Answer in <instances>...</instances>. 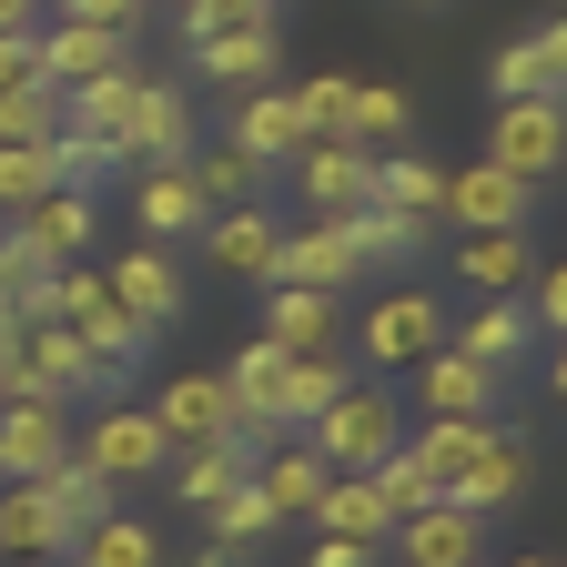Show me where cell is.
I'll return each mask as SVG.
<instances>
[{"label": "cell", "instance_id": "cell-1", "mask_svg": "<svg viewBox=\"0 0 567 567\" xmlns=\"http://www.w3.org/2000/svg\"><path fill=\"white\" fill-rule=\"evenodd\" d=\"M295 436L334 466V476H365L375 456H395L405 446V405H395V385H375V375H354L315 425H295Z\"/></svg>", "mask_w": 567, "mask_h": 567}, {"label": "cell", "instance_id": "cell-2", "mask_svg": "<svg viewBox=\"0 0 567 567\" xmlns=\"http://www.w3.org/2000/svg\"><path fill=\"white\" fill-rule=\"evenodd\" d=\"M51 324H71L112 375H132L142 354H153V334H142V315L112 295V274H92V264H51Z\"/></svg>", "mask_w": 567, "mask_h": 567}, {"label": "cell", "instance_id": "cell-3", "mask_svg": "<svg viewBox=\"0 0 567 567\" xmlns=\"http://www.w3.org/2000/svg\"><path fill=\"white\" fill-rule=\"evenodd\" d=\"M486 163L517 173V183H567V102L557 92H527V102H496L486 112Z\"/></svg>", "mask_w": 567, "mask_h": 567}, {"label": "cell", "instance_id": "cell-4", "mask_svg": "<svg viewBox=\"0 0 567 567\" xmlns=\"http://www.w3.org/2000/svg\"><path fill=\"white\" fill-rule=\"evenodd\" d=\"M436 344H446V305H436V295H405V284H395V295H375L365 324H354V354H365L375 375H405L415 354H436Z\"/></svg>", "mask_w": 567, "mask_h": 567}, {"label": "cell", "instance_id": "cell-5", "mask_svg": "<svg viewBox=\"0 0 567 567\" xmlns=\"http://www.w3.org/2000/svg\"><path fill=\"white\" fill-rule=\"evenodd\" d=\"M375 264H365V244H354V224L344 213H315L305 234H284V254H274V284H315V295H344V284H365Z\"/></svg>", "mask_w": 567, "mask_h": 567}, {"label": "cell", "instance_id": "cell-6", "mask_svg": "<svg viewBox=\"0 0 567 567\" xmlns=\"http://www.w3.org/2000/svg\"><path fill=\"white\" fill-rule=\"evenodd\" d=\"M284 173H295L305 213H365V193H375V153H365V142H344V132H315Z\"/></svg>", "mask_w": 567, "mask_h": 567}, {"label": "cell", "instance_id": "cell-7", "mask_svg": "<svg viewBox=\"0 0 567 567\" xmlns=\"http://www.w3.org/2000/svg\"><path fill=\"white\" fill-rule=\"evenodd\" d=\"M385 547H405V567H486V517L456 496H425L415 517H395Z\"/></svg>", "mask_w": 567, "mask_h": 567}, {"label": "cell", "instance_id": "cell-8", "mask_svg": "<svg viewBox=\"0 0 567 567\" xmlns=\"http://www.w3.org/2000/svg\"><path fill=\"white\" fill-rule=\"evenodd\" d=\"M132 224H142V244H193V234L213 224L193 163H142V173H132Z\"/></svg>", "mask_w": 567, "mask_h": 567}, {"label": "cell", "instance_id": "cell-9", "mask_svg": "<svg viewBox=\"0 0 567 567\" xmlns=\"http://www.w3.org/2000/svg\"><path fill=\"white\" fill-rule=\"evenodd\" d=\"M446 344H456V354H476L486 375H517L527 354H537V324H527V305H517V295H476L466 315H446Z\"/></svg>", "mask_w": 567, "mask_h": 567}, {"label": "cell", "instance_id": "cell-10", "mask_svg": "<svg viewBox=\"0 0 567 567\" xmlns=\"http://www.w3.org/2000/svg\"><path fill=\"white\" fill-rule=\"evenodd\" d=\"M527 466H537V446L517 436V425H486V446L456 466V507H476V517H496V507H517V496H527Z\"/></svg>", "mask_w": 567, "mask_h": 567}, {"label": "cell", "instance_id": "cell-11", "mask_svg": "<svg viewBox=\"0 0 567 567\" xmlns=\"http://www.w3.org/2000/svg\"><path fill=\"white\" fill-rule=\"evenodd\" d=\"M193 132H203V122H193V102H183L173 82H142V102H132V122H122L112 142H122V163L142 173V163H193Z\"/></svg>", "mask_w": 567, "mask_h": 567}, {"label": "cell", "instance_id": "cell-12", "mask_svg": "<svg viewBox=\"0 0 567 567\" xmlns=\"http://www.w3.org/2000/svg\"><path fill=\"white\" fill-rule=\"evenodd\" d=\"M436 213H446L456 234H496V224H527V213H537V183H517V173L476 163V173H446Z\"/></svg>", "mask_w": 567, "mask_h": 567}, {"label": "cell", "instance_id": "cell-13", "mask_svg": "<svg viewBox=\"0 0 567 567\" xmlns=\"http://www.w3.org/2000/svg\"><path fill=\"white\" fill-rule=\"evenodd\" d=\"M213 254V274H234V284H274V254H284V224L264 203H234V213H213V224L193 234Z\"/></svg>", "mask_w": 567, "mask_h": 567}, {"label": "cell", "instance_id": "cell-14", "mask_svg": "<svg viewBox=\"0 0 567 567\" xmlns=\"http://www.w3.org/2000/svg\"><path fill=\"white\" fill-rule=\"evenodd\" d=\"M82 456L112 476V486H142V476H163V425H153V405H112L102 425H92V436H82Z\"/></svg>", "mask_w": 567, "mask_h": 567}, {"label": "cell", "instance_id": "cell-15", "mask_svg": "<svg viewBox=\"0 0 567 567\" xmlns=\"http://www.w3.org/2000/svg\"><path fill=\"white\" fill-rule=\"evenodd\" d=\"M224 142H244V153L274 173V163H295L305 142H315V122L295 112V92H274V82H254V92H234V132Z\"/></svg>", "mask_w": 567, "mask_h": 567}, {"label": "cell", "instance_id": "cell-16", "mask_svg": "<svg viewBox=\"0 0 567 567\" xmlns=\"http://www.w3.org/2000/svg\"><path fill=\"white\" fill-rule=\"evenodd\" d=\"M142 51V31H102V21H51L41 31V82L51 92H82L92 71H112V61H132Z\"/></svg>", "mask_w": 567, "mask_h": 567}, {"label": "cell", "instance_id": "cell-17", "mask_svg": "<svg viewBox=\"0 0 567 567\" xmlns=\"http://www.w3.org/2000/svg\"><path fill=\"white\" fill-rule=\"evenodd\" d=\"M11 224L51 254V264H92V234H102V203H92V183H51L31 213H11Z\"/></svg>", "mask_w": 567, "mask_h": 567}, {"label": "cell", "instance_id": "cell-18", "mask_svg": "<svg viewBox=\"0 0 567 567\" xmlns=\"http://www.w3.org/2000/svg\"><path fill=\"white\" fill-rule=\"evenodd\" d=\"M405 375H415V405H425V415H496V385H507V375H486L476 354H456V344L415 354Z\"/></svg>", "mask_w": 567, "mask_h": 567}, {"label": "cell", "instance_id": "cell-19", "mask_svg": "<svg viewBox=\"0 0 567 567\" xmlns=\"http://www.w3.org/2000/svg\"><path fill=\"white\" fill-rule=\"evenodd\" d=\"M153 425H163L173 456H183V446H213V436H234V395H224V375H173V385L153 395Z\"/></svg>", "mask_w": 567, "mask_h": 567}, {"label": "cell", "instance_id": "cell-20", "mask_svg": "<svg viewBox=\"0 0 567 567\" xmlns=\"http://www.w3.org/2000/svg\"><path fill=\"white\" fill-rule=\"evenodd\" d=\"M224 375V395H234V436H284V415H274V395H284V344L274 334H254L234 365H213Z\"/></svg>", "mask_w": 567, "mask_h": 567}, {"label": "cell", "instance_id": "cell-21", "mask_svg": "<svg viewBox=\"0 0 567 567\" xmlns=\"http://www.w3.org/2000/svg\"><path fill=\"white\" fill-rule=\"evenodd\" d=\"M527 274H537V244H527V224L456 234V284H466V295H527Z\"/></svg>", "mask_w": 567, "mask_h": 567}, {"label": "cell", "instance_id": "cell-22", "mask_svg": "<svg viewBox=\"0 0 567 567\" xmlns=\"http://www.w3.org/2000/svg\"><path fill=\"white\" fill-rule=\"evenodd\" d=\"M0 557H71V527L41 476H0Z\"/></svg>", "mask_w": 567, "mask_h": 567}, {"label": "cell", "instance_id": "cell-23", "mask_svg": "<svg viewBox=\"0 0 567 567\" xmlns=\"http://www.w3.org/2000/svg\"><path fill=\"white\" fill-rule=\"evenodd\" d=\"M264 334L284 354H334L344 315H334V295H315V284H264Z\"/></svg>", "mask_w": 567, "mask_h": 567}, {"label": "cell", "instance_id": "cell-24", "mask_svg": "<svg viewBox=\"0 0 567 567\" xmlns=\"http://www.w3.org/2000/svg\"><path fill=\"white\" fill-rule=\"evenodd\" d=\"M112 295L142 315V334H163V324L183 315V264H173V244H132V254L112 264Z\"/></svg>", "mask_w": 567, "mask_h": 567}, {"label": "cell", "instance_id": "cell-25", "mask_svg": "<svg viewBox=\"0 0 567 567\" xmlns=\"http://www.w3.org/2000/svg\"><path fill=\"white\" fill-rule=\"evenodd\" d=\"M193 51V71L203 82H224V92H254V82H274V61H284V31L274 21H254V31H213V41H183Z\"/></svg>", "mask_w": 567, "mask_h": 567}, {"label": "cell", "instance_id": "cell-26", "mask_svg": "<svg viewBox=\"0 0 567 567\" xmlns=\"http://www.w3.org/2000/svg\"><path fill=\"white\" fill-rule=\"evenodd\" d=\"M324 476H334V466H324L305 436H264V446H254V486L274 496V517H315Z\"/></svg>", "mask_w": 567, "mask_h": 567}, {"label": "cell", "instance_id": "cell-27", "mask_svg": "<svg viewBox=\"0 0 567 567\" xmlns=\"http://www.w3.org/2000/svg\"><path fill=\"white\" fill-rule=\"evenodd\" d=\"M61 456H71L61 405H0V476H51Z\"/></svg>", "mask_w": 567, "mask_h": 567}, {"label": "cell", "instance_id": "cell-28", "mask_svg": "<svg viewBox=\"0 0 567 567\" xmlns=\"http://www.w3.org/2000/svg\"><path fill=\"white\" fill-rule=\"evenodd\" d=\"M354 385V365H344V344L334 354H284V395H274V415H284V436H295V425H315L334 395Z\"/></svg>", "mask_w": 567, "mask_h": 567}, {"label": "cell", "instance_id": "cell-29", "mask_svg": "<svg viewBox=\"0 0 567 567\" xmlns=\"http://www.w3.org/2000/svg\"><path fill=\"white\" fill-rule=\"evenodd\" d=\"M315 527H324V537H365V547H385V537H395V507L375 496V476H324Z\"/></svg>", "mask_w": 567, "mask_h": 567}, {"label": "cell", "instance_id": "cell-30", "mask_svg": "<svg viewBox=\"0 0 567 567\" xmlns=\"http://www.w3.org/2000/svg\"><path fill=\"white\" fill-rule=\"evenodd\" d=\"M203 517H213L203 537H213V547H234V557H254V547H264V537L284 527V517H274V496H264L254 476H234V486H224V496H213V507H203Z\"/></svg>", "mask_w": 567, "mask_h": 567}, {"label": "cell", "instance_id": "cell-31", "mask_svg": "<svg viewBox=\"0 0 567 567\" xmlns=\"http://www.w3.org/2000/svg\"><path fill=\"white\" fill-rule=\"evenodd\" d=\"M254 446H264V436H213V446H183V466H173L183 507H213L234 476H254Z\"/></svg>", "mask_w": 567, "mask_h": 567}, {"label": "cell", "instance_id": "cell-32", "mask_svg": "<svg viewBox=\"0 0 567 567\" xmlns=\"http://www.w3.org/2000/svg\"><path fill=\"white\" fill-rule=\"evenodd\" d=\"M41 486H51V507H61V527H71V537H82V527H102V517H112V496H122V486H112V476H102L82 446H71V456H61Z\"/></svg>", "mask_w": 567, "mask_h": 567}, {"label": "cell", "instance_id": "cell-33", "mask_svg": "<svg viewBox=\"0 0 567 567\" xmlns=\"http://www.w3.org/2000/svg\"><path fill=\"white\" fill-rule=\"evenodd\" d=\"M486 425H496V415H425L415 436H405V456H415L425 476H436V486H456V466L486 446Z\"/></svg>", "mask_w": 567, "mask_h": 567}, {"label": "cell", "instance_id": "cell-34", "mask_svg": "<svg viewBox=\"0 0 567 567\" xmlns=\"http://www.w3.org/2000/svg\"><path fill=\"white\" fill-rule=\"evenodd\" d=\"M71 567H163V537L153 527H142V517H102V527H82V537H71Z\"/></svg>", "mask_w": 567, "mask_h": 567}, {"label": "cell", "instance_id": "cell-35", "mask_svg": "<svg viewBox=\"0 0 567 567\" xmlns=\"http://www.w3.org/2000/svg\"><path fill=\"white\" fill-rule=\"evenodd\" d=\"M61 102H71V122H82V132H122V122H132V102H142V71H132V61H112V71H92L82 92H61Z\"/></svg>", "mask_w": 567, "mask_h": 567}, {"label": "cell", "instance_id": "cell-36", "mask_svg": "<svg viewBox=\"0 0 567 567\" xmlns=\"http://www.w3.org/2000/svg\"><path fill=\"white\" fill-rule=\"evenodd\" d=\"M436 193H446V173L425 163V153H385L365 203H385V213H425V224H436Z\"/></svg>", "mask_w": 567, "mask_h": 567}, {"label": "cell", "instance_id": "cell-37", "mask_svg": "<svg viewBox=\"0 0 567 567\" xmlns=\"http://www.w3.org/2000/svg\"><path fill=\"white\" fill-rule=\"evenodd\" d=\"M41 153H51V183H112L122 173V142L112 132H82V122H61Z\"/></svg>", "mask_w": 567, "mask_h": 567}, {"label": "cell", "instance_id": "cell-38", "mask_svg": "<svg viewBox=\"0 0 567 567\" xmlns=\"http://www.w3.org/2000/svg\"><path fill=\"white\" fill-rule=\"evenodd\" d=\"M193 183H203V203H213V213H234V203H254V193H264V163L244 153V142H213V153H193Z\"/></svg>", "mask_w": 567, "mask_h": 567}, {"label": "cell", "instance_id": "cell-39", "mask_svg": "<svg viewBox=\"0 0 567 567\" xmlns=\"http://www.w3.org/2000/svg\"><path fill=\"white\" fill-rule=\"evenodd\" d=\"M344 224H354V244H365V264H415V244H425V213H385V203L344 213Z\"/></svg>", "mask_w": 567, "mask_h": 567}, {"label": "cell", "instance_id": "cell-40", "mask_svg": "<svg viewBox=\"0 0 567 567\" xmlns=\"http://www.w3.org/2000/svg\"><path fill=\"white\" fill-rule=\"evenodd\" d=\"M405 92L395 82H354V112H344V142H365V153H375V142H405Z\"/></svg>", "mask_w": 567, "mask_h": 567}, {"label": "cell", "instance_id": "cell-41", "mask_svg": "<svg viewBox=\"0 0 567 567\" xmlns=\"http://www.w3.org/2000/svg\"><path fill=\"white\" fill-rule=\"evenodd\" d=\"M71 122V102L51 82H21V92H0V142H51Z\"/></svg>", "mask_w": 567, "mask_h": 567}, {"label": "cell", "instance_id": "cell-42", "mask_svg": "<svg viewBox=\"0 0 567 567\" xmlns=\"http://www.w3.org/2000/svg\"><path fill=\"white\" fill-rule=\"evenodd\" d=\"M41 193H51V153H41V142H0V224L31 213Z\"/></svg>", "mask_w": 567, "mask_h": 567}, {"label": "cell", "instance_id": "cell-43", "mask_svg": "<svg viewBox=\"0 0 567 567\" xmlns=\"http://www.w3.org/2000/svg\"><path fill=\"white\" fill-rule=\"evenodd\" d=\"M274 21V0H173V31L183 41H213V31H254Z\"/></svg>", "mask_w": 567, "mask_h": 567}, {"label": "cell", "instance_id": "cell-44", "mask_svg": "<svg viewBox=\"0 0 567 567\" xmlns=\"http://www.w3.org/2000/svg\"><path fill=\"white\" fill-rule=\"evenodd\" d=\"M365 476H375V496H385V507H395V517H415V507H425V496H446V486H436V476H425V466H415L405 446H395V456H375Z\"/></svg>", "mask_w": 567, "mask_h": 567}, {"label": "cell", "instance_id": "cell-45", "mask_svg": "<svg viewBox=\"0 0 567 567\" xmlns=\"http://www.w3.org/2000/svg\"><path fill=\"white\" fill-rule=\"evenodd\" d=\"M517 305H527V324H537V334H567V254L527 274V295H517Z\"/></svg>", "mask_w": 567, "mask_h": 567}, {"label": "cell", "instance_id": "cell-46", "mask_svg": "<svg viewBox=\"0 0 567 567\" xmlns=\"http://www.w3.org/2000/svg\"><path fill=\"white\" fill-rule=\"evenodd\" d=\"M295 112H305L315 132H344V112H354V82H334V71H315V82L295 92Z\"/></svg>", "mask_w": 567, "mask_h": 567}, {"label": "cell", "instance_id": "cell-47", "mask_svg": "<svg viewBox=\"0 0 567 567\" xmlns=\"http://www.w3.org/2000/svg\"><path fill=\"white\" fill-rule=\"evenodd\" d=\"M527 51H537V82L567 102V11H557V21H537V31H527Z\"/></svg>", "mask_w": 567, "mask_h": 567}, {"label": "cell", "instance_id": "cell-48", "mask_svg": "<svg viewBox=\"0 0 567 567\" xmlns=\"http://www.w3.org/2000/svg\"><path fill=\"white\" fill-rule=\"evenodd\" d=\"M41 82V31H0V92Z\"/></svg>", "mask_w": 567, "mask_h": 567}, {"label": "cell", "instance_id": "cell-49", "mask_svg": "<svg viewBox=\"0 0 567 567\" xmlns=\"http://www.w3.org/2000/svg\"><path fill=\"white\" fill-rule=\"evenodd\" d=\"M61 21H102V31H142V0H51Z\"/></svg>", "mask_w": 567, "mask_h": 567}, {"label": "cell", "instance_id": "cell-50", "mask_svg": "<svg viewBox=\"0 0 567 567\" xmlns=\"http://www.w3.org/2000/svg\"><path fill=\"white\" fill-rule=\"evenodd\" d=\"M385 547H365V537H315V567H375Z\"/></svg>", "mask_w": 567, "mask_h": 567}, {"label": "cell", "instance_id": "cell-51", "mask_svg": "<svg viewBox=\"0 0 567 567\" xmlns=\"http://www.w3.org/2000/svg\"><path fill=\"white\" fill-rule=\"evenodd\" d=\"M21 334H31V324H21V305H0V365L21 354Z\"/></svg>", "mask_w": 567, "mask_h": 567}, {"label": "cell", "instance_id": "cell-52", "mask_svg": "<svg viewBox=\"0 0 567 567\" xmlns=\"http://www.w3.org/2000/svg\"><path fill=\"white\" fill-rule=\"evenodd\" d=\"M41 21V0H0V31H31Z\"/></svg>", "mask_w": 567, "mask_h": 567}, {"label": "cell", "instance_id": "cell-53", "mask_svg": "<svg viewBox=\"0 0 567 567\" xmlns=\"http://www.w3.org/2000/svg\"><path fill=\"white\" fill-rule=\"evenodd\" d=\"M193 567H244V557H234V547H213V537H203V547H193Z\"/></svg>", "mask_w": 567, "mask_h": 567}, {"label": "cell", "instance_id": "cell-54", "mask_svg": "<svg viewBox=\"0 0 567 567\" xmlns=\"http://www.w3.org/2000/svg\"><path fill=\"white\" fill-rule=\"evenodd\" d=\"M547 385H557V405H567V334H557V365H547Z\"/></svg>", "mask_w": 567, "mask_h": 567}, {"label": "cell", "instance_id": "cell-55", "mask_svg": "<svg viewBox=\"0 0 567 567\" xmlns=\"http://www.w3.org/2000/svg\"><path fill=\"white\" fill-rule=\"evenodd\" d=\"M517 567H547V557H517Z\"/></svg>", "mask_w": 567, "mask_h": 567}, {"label": "cell", "instance_id": "cell-56", "mask_svg": "<svg viewBox=\"0 0 567 567\" xmlns=\"http://www.w3.org/2000/svg\"><path fill=\"white\" fill-rule=\"evenodd\" d=\"M142 11H153V0H142Z\"/></svg>", "mask_w": 567, "mask_h": 567}, {"label": "cell", "instance_id": "cell-57", "mask_svg": "<svg viewBox=\"0 0 567 567\" xmlns=\"http://www.w3.org/2000/svg\"><path fill=\"white\" fill-rule=\"evenodd\" d=\"M0 305H11V295H0Z\"/></svg>", "mask_w": 567, "mask_h": 567}]
</instances>
